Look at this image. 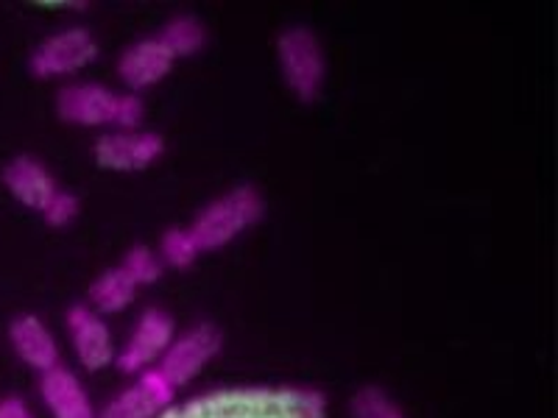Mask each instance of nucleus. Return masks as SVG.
I'll return each mask as SVG.
<instances>
[{
    "instance_id": "f257e3e1",
    "label": "nucleus",
    "mask_w": 558,
    "mask_h": 418,
    "mask_svg": "<svg viewBox=\"0 0 558 418\" xmlns=\"http://www.w3.org/2000/svg\"><path fill=\"white\" fill-rule=\"evenodd\" d=\"M184 418H324L327 399L307 388H223L182 407Z\"/></svg>"
},
{
    "instance_id": "f03ea898",
    "label": "nucleus",
    "mask_w": 558,
    "mask_h": 418,
    "mask_svg": "<svg viewBox=\"0 0 558 418\" xmlns=\"http://www.w3.org/2000/svg\"><path fill=\"white\" fill-rule=\"evenodd\" d=\"M263 212H266V204L260 193L243 184L207 204L193 221L191 232L202 251H218L241 237L254 223H260Z\"/></svg>"
},
{
    "instance_id": "7ed1b4c3",
    "label": "nucleus",
    "mask_w": 558,
    "mask_h": 418,
    "mask_svg": "<svg viewBox=\"0 0 558 418\" xmlns=\"http://www.w3.org/2000/svg\"><path fill=\"white\" fill-rule=\"evenodd\" d=\"M277 53L282 78H286L293 96L305 103L316 101L324 76H327V62H324V51L316 34L302 26L288 28L279 37Z\"/></svg>"
},
{
    "instance_id": "20e7f679",
    "label": "nucleus",
    "mask_w": 558,
    "mask_h": 418,
    "mask_svg": "<svg viewBox=\"0 0 558 418\" xmlns=\"http://www.w3.org/2000/svg\"><path fill=\"white\" fill-rule=\"evenodd\" d=\"M223 337L213 323H196L193 330L184 332L182 337H173L166 355L159 357V371L168 377L177 388L196 380L213 357L221 352Z\"/></svg>"
},
{
    "instance_id": "39448f33",
    "label": "nucleus",
    "mask_w": 558,
    "mask_h": 418,
    "mask_svg": "<svg viewBox=\"0 0 558 418\" xmlns=\"http://www.w3.org/2000/svg\"><path fill=\"white\" fill-rule=\"evenodd\" d=\"M177 337V327H173V318L166 310H146L134 323L132 337L126 341V346L114 352V366L121 374H134L151 368L154 360L166 355V348L171 346V341Z\"/></svg>"
},
{
    "instance_id": "423d86ee",
    "label": "nucleus",
    "mask_w": 558,
    "mask_h": 418,
    "mask_svg": "<svg viewBox=\"0 0 558 418\" xmlns=\"http://www.w3.org/2000/svg\"><path fill=\"white\" fill-rule=\"evenodd\" d=\"M96 57L98 45L93 39V34L87 28L73 26L45 39L37 51L32 53L28 70L37 78H59L70 76V73H78V70L87 67Z\"/></svg>"
},
{
    "instance_id": "0eeeda50",
    "label": "nucleus",
    "mask_w": 558,
    "mask_h": 418,
    "mask_svg": "<svg viewBox=\"0 0 558 418\" xmlns=\"http://www.w3.org/2000/svg\"><path fill=\"white\" fill-rule=\"evenodd\" d=\"M179 388L159 368L140 371L134 385L121 391L98 413V418H157L177 402Z\"/></svg>"
},
{
    "instance_id": "6e6552de",
    "label": "nucleus",
    "mask_w": 558,
    "mask_h": 418,
    "mask_svg": "<svg viewBox=\"0 0 558 418\" xmlns=\"http://www.w3.org/2000/svg\"><path fill=\"white\" fill-rule=\"evenodd\" d=\"M166 153V139L157 132H109L96 143V162L107 171H146Z\"/></svg>"
},
{
    "instance_id": "1a4fd4ad",
    "label": "nucleus",
    "mask_w": 558,
    "mask_h": 418,
    "mask_svg": "<svg viewBox=\"0 0 558 418\" xmlns=\"http://www.w3.org/2000/svg\"><path fill=\"white\" fill-rule=\"evenodd\" d=\"M68 332L76 357L89 371H101L109 362H114V341L107 321L98 316L89 305H73L68 310Z\"/></svg>"
},
{
    "instance_id": "9d476101",
    "label": "nucleus",
    "mask_w": 558,
    "mask_h": 418,
    "mask_svg": "<svg viewBox=\"0 0 558 418\" xmlns=\"http://www.w3.org/2000/svg\"><path fill=\"white\" fill-rule=\"evenodd\" d=\"M114 96L101 84H68L57 96V114L73 126H112Z\"/></svg>"
},
{
    "instance_id": "9b49d317",
    "label": "nucleus",
    "mask_w": 558,
    "mask_h": 418,
    "mask_svg": "<svg viewBox=\"0 0 558 418\" xmlns=\"http://www.w3.org/2000/svg\"><path fill=\"white\" fill-rule=\"evenodd\" d=\"M173 62L177 59L168 53V48L157 37L140 39L123 51L121 62H118V76L132 93H143V89H151L154 84L162 82L173 70Z\"/></svg>"
},
{
    "instance_id": "f8f14e48",
    "label": "nucleus",
    "mask_w": 558,
    "mask_h": 418,
    "mask_svg": "<svg viewBox=\"0 0 558 418\" xmlns=\"http://www.w3.org/2000/svg\"><path fill=\"white\" fill-rule=\"evenodd\" d=\"M39 393L53 418H98L93 399L87 396L78 377L68 368L57 366L39 374Z\"/></svg>"
},
{
    "instance_id": "ddd939ff",
    "label": "nucleus",
    "mask_w": 558,
    "mask_h": 418,
    "mask_svg": "<svg viewBox=\"0 0 558 418\" xmlns=\"http://www.w3.org/2000/svg\"><path fill=\"white\" fill-rule=\"evenodd\" d=\"M3 184L7 190L17 198L23 207H32L43 212L45 204L51 201L53 193L59 190L53 182L51 171L34 157H14L7 168H3Z\"/></svg>"
},
{
    "instance_id": "4468645a",
    "label": "nucleus",
    "mask_w": 558,
    "mask_h": 418,
    "mask_svg": "<svg viewBox=\"0 0 558 418\" xmlns=\"http://www.w3.org/2000/svg\"><path fill=\"white\" fill-rule=\"evenodd\" d=\"M9 337H12V346L20 360L34 368V371H39V374L59 366L57 337L51 335V330L37 316L14 318L12 327H9Z\"/></svg>"
},
{
    "instance_id": "2eb2a0df",
    "label": "nucleus",
    "mask_w": 558,
    "mask_h": 418,
    "mask_svg": "<svg viewBox=\"0 0 558 418\" xmlns=\"http://www.w3.org/2000/svg\"><path fill=\"white\" fill-rule=\"evenodd\" d=\"M137 282L118 266L112 268V271L101 273V276L89 285V307H93L98 316H112V312L126 310L134 298H137Z\"/></svg>"
},
{
    "instance_id": "dca6fc26",
    "label": "nucleus",
    "mask_w": 558,
    "mask_h": 418,
    "mask_svg": "<svg viewBox=\"0 0 558 418\" xmlns=\"http://www.w3.org/2000/svg\"><path fill=\"white\" fill-rule=\"evenodd\" d=\"M157 39L166 45L168 53H171L173 59H179L193 57V53L202 51L204 45H207V32H204V26L196 17H191V14H179V17H173L171 23L159 32Z\"/></svg>"
},
{
    "instance_id": "f3484780",
    "label": "nucleus",
    "mask_w": 558,
    "mask_h": 418,
    "mask_svg": "<svg viewBox=\"0 0 558 418\" xmlns=\"http://www.w3.org/2000/svg\"><path fill=\"white\" fill-rule=\"evenodd\" d=\"M198 254H202V248H198L191 229H168L159 241V260H162V266L177 268V271H187L198 260Z\"/></svg>"
},
{
    "instance_id": "a211bd4d",
    "label": "nucleus",
    "mask_w": 558,
    "mask_h": 418,
    "mask_svg": "<svg viewBox=\"0 0 558 418\" xmlns=\"http://www.w3.org/2000/svg\"><path fill=\"white\" fill-rule=\"evenodd\" d=\"M121 268L137 282V287L154 285V282H159L162 271H166V266L159 260V254L151 251L148 246H134L132 251L123 257Z\"/></svg>"
},
{
    "instance_id": "6ab92c4d",
    "label": "nucleus",
    "mask_w": 558,
    "mask_h": 418,
    "mask_svg": "<svg viewBox=\"0 0 558 418\" xmlns=\"http://www.w3.org/2000/svg\"><path fill=\"white\" fill-rule=\"evenodd\" d=\"M352 416L355 418H405L400 405L380 388H363L352 399Z\"/></svg>"
},
{
    "instance_id": "aec40b11",
    "label": "nucleus",
    "mask_w": 558,
    "mask_h": 418,
    "mask_svg": "<svg viewBox=\"0 0 558 418\" xmlns=\"http://www.w3.org/2000/svg\"><path fill=\"white\" fill-rule=\"evenodd\" d=\"M143 121H146V107H143L137 93H118L114 96L112 126L118 132H140Z\"/></svg>"
},
{
    "instance_id": "412c9836",
    "label": "nucleus",
    "mask_w": 558,
    "mask_h": 418,
    "mask_svg": "<svg viewBox=\"0 0 558 418\" xmlns=\"http://www.w3.org/2000/svg\"><path fill=\"white\" fill-rule=\"evenodd\" d=\"M78 212H82V204H78V196H73L70 190H57L53 198L45 204L43 209V218L48 226H70V223L76 221Z\"/></svg>"
},
{
    "instance_id": "4be33fe9",
    "label": "nucleus",
    "mask_w": 558,
    "mask_h": 418,
    "mask_svg": "<svg viewBox=\"0 0 558 418\" xmlns=\"http://www.w3.org/2000/svg\"><path fill=\"white\" fill-rule=\"evenodd\" d=\"M0 418H34L28 405L20 396H3L0 399Z\"/></svg>"
},
{
    "instance_id": "5701e85b",
    "label": "nucleus",
    "mask_w": 558,
    "mask_h": 418,
    "mask_svg": "<svg viewBox=\"0 0 558 418\" xmlns=\"http://www.w3.org/2000/svg\"><path fill=\"white\" fill-rule=\"evenodd\" d=\"M157 418H184V413H182V407H168V410L159 413Z\"/></svg>"
}]
</instances>
